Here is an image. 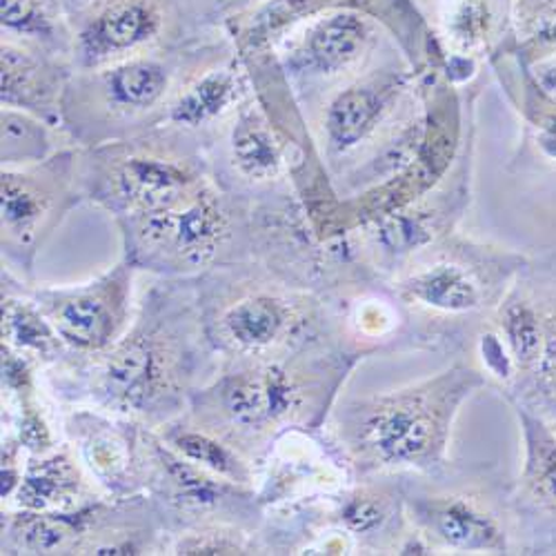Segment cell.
I'll return each instance as SVG.
<instances>
[{
	"instance_id": "obj_1",
	"label": "cell",
	"mask_w": 556,
	"mask_h": 556,
	"mask_svg": "<svg viewBox=\"0 0 556 556\" xmlns=\"http://www.w3.org/2000/svg\"><path fill=\"white\" fill-rule=\"evenodd\" d=\"M197 278H165L146 294L129 330L97 354H70L52 367L70 401L156 430L188 409L216 377Z\"/></svg>"
},
{
	"instance_id": "obj_2",
	"label": "cell",
	"mask_w": 556,
	"mask_h": 556,
	"mask_svg": "<svg viewBox=\"0 0 556 556\" xmlns=\"http://www.w3.org/2000/svg\"><path fill=\"white\" fill-rule=\"evenodd\" d=\"M223 52L218 40H188L110 67L74 72L63 99V129L78 148L154 129L185 83Z\"/></svg>"
},
{
	"instance_id": "obj_3",
	"label": "cell",
	"mask_w": 556,
	"mask_h": 556,
	"mask_svg": "<svg viewBox=\"0 0 556 556\" xmlns=\"http://www.w3.org/2000/svg\"><path fill=\"white\" fill-rule=\"evenodd\" d=\"M125 254L136 269L194 278L212 267L256 256L258 210L252 197L212 180L182 203L118 220Z\"/></svg>"
},
{
	"instance_id": "obj_4",
	"label": "cell",
	"mask_w": 556,
	"mask_h": 556,
	"mask_svg": "<svg viewBox=\"0 0 556 556\" xmlns=\"http://www.w3.org/2000/svg\"><path fill=\"white\" fill-rule=\"evenodd\" d=\"M212 180L207 146L172 127L80 148V194L116 223L174 207Z\"/></svg>"
},
{
	"instance_id": "obj_5",
	"label": "cell",
	"mask_w": 556,
	"mask_h": 556,
	"mask_svg": "<svg viewBox=\"0 0 556 556\" xmlns=\"http://www.w3.org/2000/svg\"><path fill=\"white\" fill-rule=\"evenodd\" d=\"M207 339L223 365L286 358L305 330L301 301L274 267L252 258L194 276Z\"/></svg>"
},
{
	"instance_id": "obj_6",
	"label": "cell",
	"mask_w": 556,
	"mask_h": 556,
	"mask_svg": "<svg viewBox=\"0 0 556 556\" xmlns=\"http://www.w3.org/2000/svg\"><path fill=\"white\" fill-rule=\"evenodd\" d=\"M292 358L229 363L207 381L182 414L214 432L248 460H261L278 432L292 426L303 386Z\"/></svg>"
},
{
	"instance_id": "obj_7",
	"label": "cell",
	"mask_w": 556,
	"mask_h": 556,
	"mask_svg": "<svg viewBox=\"0 0 556 556\" xmlns=\"http://www.w3.org/2000/svg\"><path fill=\"white\" fill-rule=\"evenodd\" d=\"M143 494L161 509L169 534L201 526L258 530L263 521V503L254 488L194 466L150 428L143 441Z\"/></svg>"
},
{
	"instance_id": "obj_8",
	"label": "cell",
	"mask_w": 556,
	"mask_h": 556,
	"mask_svg": "<svg viewBox=\"0 0 556 556\" xmlns=\"http://www.w3.org/2000/svg\"><path fill=\"white\" fill-rule=\"evenodd\" d=\"M78 176V146H70L42 163L3 167V263L21 281H29L38 250L54 235L70 210L83 201Z\"/></svg>"
},
{
	"instance_id": "obj_9",
	"label": "cell",
	"mask_w": 556,
	"mask_h": 556,
	"mask_svg": "<svg viewBox=\"0 0 556 556\" xmlns=\"http://www.w3.org/2000/svg\"><path fill=\"white\" fill-rule=\"evenodd\" d=\"M178 0H94L72 18L76 72L110 67L182 42Z\"/></svg>"
},
{
	"instance_id": "obj_10",
	"label": "cell",
	"mask_w": 556,
	"mask_h": 556,
	"mask_svg": "<svg viewBox=\"0 0 556 556\" xmlns=\"http://www.w3.org/2000/svg\"><path fill=\"white\" fill-rule=\"evenodd\" d=\"M136 267L121 258L105 274L80 286L25 288L74 354H97L131 326V278Z\"/></svg>"
},
{
	"instance_id": "obj_11",
	"label": "cell",
	"mask_w": 556,
	"mask_h": 556,
	"mask_svg": "<svg viewBox=\"0 0 556 556\" xmlns=\"http://www.w3.org/2000/svg\"><path fill=\"white\" fill-rule=\"evenodd\" d=\"M65 430L89 477L110 498L143 492L146 426L94 407L72 409Z\"/></svg>"
},
{
	"instance_id": "obj_12",
	"label": "cell",
	"mask_w": 556,
	"mask_h": 556,
	"mask_svg": "<svg viewBox=\"0 0 556 556\" xmlns=\"http://www.w3.org/2000/svg\"><path fill=\"white\" fill-rule=\"evenodd\" d=\"M250 97V76L241 56L225 50L185 83L159 127L207 143Z\"/></svg>"
},
{
	"instance_id": "obj_13",
	"label": "cell",
	"mask_w": 556,
	"mask_h": 556,
	"mask_svg": "<svg viewBox=\"0 0 556 556\" xmlns=\"http://www.w3.org/2000/svg\"><path fill=\"white\" fill-rule=\"evenodd\" d=\"M218 136H223L225 141V169L216 172L214 178L227 174V180L220 182L225 190L250 197L248 190H271V185L281 180L286 172L283 143L278 138V131L271 127L265 108L254 99V94L218 129L214 138Z\"/></svg>"
},
{
	"instance_id": "obj_14",
	"label": "cell",
	"mask_w": 556,
	"mask_h": 556,
	"mask_svg": "<svg viewBox=\"0 0 556 556\" xmlns=\"http://www.w3.org/2000/svg\"><path fill=\"white\" fill-rule=\"evenodd\" d=\"M67 59L3 38L0 45V99L3 105L36 114L63 127V99L74 76Z\"/></svg>"
},
{
	"instance_id": "obj_15",
	"label": "cell",
	"mask_w": 556,
	"mask_h": 556,
	"mask_svg": "<svg viewBox=\"0 0 556 556\" xmlns=\"http://www.w3.org/2000/svg\"><path fill=\"white\" fill-rule=\"evenodd\" d=\"M441 419L424 394H405L377 405L361 439L383 463H416L439 443Z\"/></svg>"
},
{
	"instance_id": "obj_16",
	"label": "cell",
	"mask_w": 556,
	"mask_h": 556,
	"mask_svg": "<svg viewBox=\"0 0 556 556\" xmlns=\"http://www.w3.org/2000/svg\"><path fill=\"white\" fill-rule=\"evenodd\" d=\"M80 463V456L70 445L27 456L12 507L29 513H74L105 498L108 494L83 472Z\"/></svg>"
},
{
	"instance_id": "obj_17",
	"label": "cell",
	"mask_w": 556,
	"mask_h": 556,
	"mask_svg": "<svg viewBox=\"0 0 556 556\" xmlns=\"http://www.w3.org/2000/svg\"><path fill=\"white\" fill-rule=\"evenodd\" d=\"M372 31L363 16L334 12L318 16L290 40L286 63L296 76H334L350 70L367 50Z\"/></svg>"
},
{
	"instance_id": "obj_18",
	"label": "cell",
	"mask_w": 556,
	"mask_h": 556,
	"mask_svg": "<svg viewBox=\"0 0 556 556\" xmlns=\"http://www.w3.org/2000/svg\"><path fill=\"white\" fill-rule=\"evenodd\" d=\"M101 501L74 513L3 509V554H87Z\"/></svg>"
},
{
	"instance_id": "obj_19",
	"label": "cell",
	"mask_w": 556,
	"mask_h": 556,
	"mask_svg": "<svg viewBox=\"0 0 556 556\" xmlns=\"http://www.w3.org/2000/svg\"><path fill=\"white\" fill-rule=\"evenodd\" d=\"M3 345L45 369L61 365L72 354L50 318L23 290L21 278L8 269L3 271Z\"/></svg>"
},
{
	"instance_id": "obj_20",
	"label": "cell",
	"mask_w": 556,
	"mask_h": 556,
	"mask_svg": "<svg viewBox=\"0 0 556 556\" xmlns=\"http://www.w3.org/2000/svg\"><path fill=\"white\" fill-rule=\"evenodd\" d=\"M176 454L188 458L194 466L237 485L254 488V463L248 460L239 450L214 432L197 426L188 416L180 414L174 421L154 430Z\"/></svg>"
},
{
	"instance_id": "obj_21",
	"label": "cell",
	"mask_w": 556,
	"mask_h": 556,
	"mask_svg": "<svg viewBox=\"0 0 556 556\" xmlns=\"http://www.w3.org/2000/svg\"><path fill=\"white\" fill-rule=\"evenodd\" d=\"M3 38L72 61V21L63 0H3Z\"/></svg>"
},
{
	"instance_id": "obj_22",
	"label": "cell",
	"mask_w": 556,
	"mask_h": 556,
	"mask_svg": "<svg viewBox=\"0 0 556 556\" xmlns=\"http://www.w3.org/2000/svg\"><path fill=\"white\" fill-rule=\"evenodd\" d=\"M392 89L394 83L390 80H365L343 89L328 105L323 127L334 154L354 150L375 129L390 103Z\"/></svg>"
},
{
	"instance_id": "obj_23",
	"label": "cell",
	"mask_w": 556,
	"mask_h": 556,
	"mask_svg": "<svg viewBox=\"0 0 556 556\" xmlns=\"http://www.w3.org/2000/svg\"><path fill=\"white\" fill-rule=\"evenodd\" d=\"M3 167H25L42 163L61 150L76 146L70 134L45 118L3 105Z\"/></svg>"
},
{
	"instance_id": "obj_24",
	"label": "cell",
	"mask_w": 556,
	"mask_h": 556,
	"mask_svg": "<svg viewBox=\"0 0 556 556\" xmlns=\"http://www.w3.org/2000/svg\"><path fill=\"white\" fill-rule=\"evenodd\" d=\"M405 292L414 301L450 314L472 312L481 305V290L472 276L450 263L428 267L412 276L405 283Z\"/></svg>"
},
{
	"instance_id": "obj_25",
	"label": "cell",
	"mask_w": 556,
	"mask_h": 556,
	"mask_svg": "<svg viewBox=\"0 0 556 556\" xmlns=\"http://www.w3.org/2000/svg\"><path fill=\"white\" fill-rule=\"evenodd\" d=\"M421 517L441 541L458 549L490 547L496 539L492 521L460 498L432 501L424 505Z\"/></svg>"
},
{
	"instance_id": "obj_26",
	"label": "cell",
	"mask_w": 556,
	"mask_h": 556,
	"mask_svg": "<svg viewBox=\"0 0 556 556\" xmlns=\"http://www.w3.org/2000/svg\"><path fill=\"white\" fill-rule=\"evenodd\" d=\"M483 8L477 0H463V3L452 14V38L460 45H472L481 38L483 27Z\"/></svg>"
},
{
	"instance_id": "obj_27",
	"label": "cell",
	"mask_w": 556,
	"mask_h": 556,
	"mask_svg": "<svg viewBox=\"0 0 556 556\" xmlns=\"http://www.w3.org/2000/svg\"><path fill=\"white\" fill-rule=\"evenodd\" d=\"M507 330H509V339H513L519 354H523L526 358L534 354V350L539 345V332H536L532 316H528L523 309H515L507 318Z\"/></svg>"
},
{
	"instance_id": "obj_28",
	"label": "cell",
	"mask_w": 556,
	"mask_h": 556,
	"mask_svg": "<svg viewBox=\"0 0 556 556\" xmlns=\"http://www.w3.org/2000/svg\"><path fill=\"white\" fill-rule=\"evenodd\" d=\"M345 523L354 532H367L381 523V507L367 498H356L345 509Z\"/></svg>"
},
{
	"instance_id": "obj_29",
	"label": "cell",
	"mask_w": 556,
	"mask_h": 556,
	"mask_svg": "<svg viewBox=\"0 0 556 556\" xmlns=\"http://www.w3.org/2000/svg\"><path fill=\"white\" fill-rule=\"evenodd\" d=\"M63 3H65V10H67L70 21H72L78 12H83L85 8H89L91 3H94V0H63Z\"/></svg>"
},
{
	"instance_id": "obj_30",
	"label": "cell",
	"mask_w": 556,
	"mask_h": 556,
	"mask_svg": "<svg viewBox=\"0 0 556 556\" xmlns=\"http://www.w3.org/2000/svg\"><path fill=\"white\" fill-rule=\"evenodd\" d=\"M545 483H547L549 492L556 496V463H547V468H545Z\"/></svg>"
}]
</instances>
